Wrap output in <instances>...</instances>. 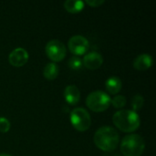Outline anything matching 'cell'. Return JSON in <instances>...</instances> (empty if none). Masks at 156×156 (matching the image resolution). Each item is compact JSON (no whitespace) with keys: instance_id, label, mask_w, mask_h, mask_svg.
I'll return each mask as SVG.
<instances>
[{"instance_id":"1","label":"cell","mask_w":156,"mask_h":156,"mask_svg":"<svg viewBox=\"0 0 156 156\" xmlns=\"http://www.w3.org/2000/svg\"><path fill=\"white\" fill-rule=\"evenodd\" d=\"M93 140L95 145L101 151L112 152L119 145L120 135L114 128L103 126L96 131Z\"/></svg>"},{"instance_id":"2","label":"cell","mask_w":156,"mask_h":156,"mask_svg":"<svg viewBox=\"0 0 156 156\" xmlns=\"http://www.w3.org/2000/svg\"><path fill=\"white\" fill-rule=\"evenodd\" d=\"M112 122L120 131L133 133L139 128L141 119L138 113L132 110H121L113 114Z\"/></svg>"},{"instance_id":"3","label":"cell","mask_w":156,"mask_h":156,"mask_svg":"<svg viewBox=\"0 0 156 156\" xmlns=\"http://www.w3.org/2000/svg\"><path fill=\"white\" fill-rule=\"evenodd\" d=\"M145 149L144 138L135 133L126 135L121 143V152L124 156H141Z\"/></svg>"},{"instance_id":"4","label":"cell","mask_w":156,"mask_h":156,"mask_svg":"<svg viewBox=\"0 0 156 156\" xmlns=\"http://www.w3.org/2000/svg\"><path fill=\"white\" fill-rule=\"evenodd\" d=\"M111 97L102 90H95L90 92L86 99V105L88 108L95 112H101L106 111L111 105Z\"/></svg>"},{"instance_id":"5","label":"cell","mask_w":156,"mask_h":156,"mask_svg":"<svg viewBox=\"0 0 156 156\" xmlns=\"http://www.w3.org/2000/svg\"><path fill=\"white\" fill-rule=\"evenodd\" d=\"M70 122L79 132L87 131L91 124L90 115L84 108H76L70 112Z\"/></svg>"},{"instance_id":"6","label":"cell","mask_w":156,"mask_h":156,"mask_svg":"<svg viewBox=\"0 0 156 156\" xmlns=\"http://www.w3.org/2000/svg\"><path fill=\"white\" fill-rule=\"evenodd\" d=\"M45 50L47 56L54 63L63 60L67 54V48L65 45L58 39H52L48 41L46 45Z\"/></svg>"},{"instance_id":"7","label":"cell","mask_w":156,"mask_h":156,"mask_svg":"<svg viewBox=\"0 0 156 156\" xmlns=\"http://www.w3.org/2000/svg\"><path fill=\"white\" fill-rule=\"evenodd\" d=\"M68 46L69 51L78 57L87 53V51L90 48V42L85 37L76 35L69 39Z\"/></svg>"},{"instance_id":"8","label":"cell","mask_w":156,"mask_h":156,"mask_svg":"<svg viewBox=\"0 0 156 156\" xmlns=\"http://www.w3.org/2000/svg\"><path fill=\"white\" fill-rule=\"evenodd\" d=\"M28 58V53L25 48H16L10 52L8 56V61L12 66L19 68L24 66L27 62Z\"/></svg>"},{"instance_id":"9","label":"cell","mask_w":156,"mask_h":156,"mask_svg":"<svg viewBox=\"0 0 156 156\" xmlns=\"http://www.w3.org/2000/svg\"><path fill=\"white\" fill-rule=\"evenodd\" d=\"M102 63H103L102 56L96 51H91L87 53L82 59V64L89 69H97L102 65Z\"/></svg>"},{"instance_id":"10","label":"cell","mask_w":156,"mask_h":156,"mask_svg":"<svg viewBox=\"0 0 156 156\" xmlns=\"http://www.w3.org/2000/svg\"><path fill=\"white\" fill-rule=\"evenodd\" d=\"M64 98L66 101L70 105L78 104L80 100V92L77 88V86L75 85L67 86L64 90Z\"/></svg>"},{"instance_id":"11","label":"cell","mask_w":156,"mask_h":156,"mask_svg":"<svg viewBox=\"0 0 156 156\" xmlns=\"http://www.w3.org/2000/svg\"><path fill=\"white\" fill-rule=\"evenodd\" d=\"M153 65V57L149 54H142L133 60V67L138 70H146Z\"/></svg>"},{"instance_id":"12","label":"cell","mask_w":156,"mask_h":156,"mask_svg":"<svg viewBox=\"0 0 156 156\" xmlns=\"http://www.w3.org/2000/svg\"><path fill=\"white\" fill-rule=\"evenodd\" d=\"M122 80L118 77H111L105 81V88L111 94H117L122 90Z\"/></svg>"},{"instance_id":"13","label":"cell","mask_w":156,"mask_h":156,"mask_svg":"<svg viewBox=\"0 0 156 156\" xmlns=\"http://www.w3.org/2000/svg\"><path fill=\"white\" fill-rule=\"evenodd\" d=\"M58 72H59L58 66L54 62H50V63H48L45 66L44 70H43V75L47 80H53L58 77Z\"/></svg>"},{"instance_id":"14","label":"cell","mask_w":156,"mask_h":156,"mask_svg":"<svg viewBox=\"0 0 156 156\" xmlns=\"http://www.w3.org/2000/svg\"><path fill=\"white\" fill-rule=\"evenodd\" d=\"M64 7L68 12L76 14L84 8V2L80 0H67L64 3Z\"/></svg>"},{"instance_id":"15","label":"cell","mask_w":156,"mask_h":156,"mask_svg":"<svg viewBox=\"0 0 156 156\" xmlns=\"http://www.w3.org/2000/svg\"><path fill=\"white\" fill-rule=\"evenodd\" d=\"M144 99L142 95L140 94H136L133 97L132 99V108L133 112H137L139 110L142 109V107L144 106Z\"/></svg>"},{"instance_id":"16","label":"cell","mask_w":156,"mask_h":156,"mask_svg":"<svg viewBox=\"0 0 156 156\" xmlns=\"http://www.w3.org/2000/svg\"><path fill=\"white\" fill-rule=\"evenodd\" d=\"M68 64H69V67L70 69H74V70H78V69H81V67H82V65H83V64H82V59H81L80 57H77V56L71 57V58H69Z\"/></svg>"},{"instance_id":"17","label":"cell","mask_w":156,"mask_h":156,"mask_svg":"<svg viewBox=\"0 0 156 156\" xmlns=\"http://www.w3.org/2000/svg\"><path fill=\"white\" fill-rule=\"evenodd\" d=\"M111 104H112L117 109H121L126 105V98L122 95H116L112 100Z\"/></svg>"},{"instance_id":"18","label":"cell","mask_w":156,"mask_h":156,"mask_svg":"<svg viewBox=\"0 0 156 156\" xmlns=\"http://www.w3.org/2000/svg\"><path fill=\"white\" fill-rule=\"evenodd\" d=\"M10 127H11L10 122L5 117H0V132L5 133L9 131Z\"/></svg>"},{"instance_id":"19","label":"cell","mask_w":156,"mask_h":156,"mask_svg":"<svg viewBox=\"0 0 156 156\" xmlns=\"http://www.w3.org/2000/svg\"><path fill=\"white\" fill-rule=\"evenodd\" d=\"M84 3L88 4L89 5H90L92 7H99L100 5H101L104 3V1L103 0H87Z\"/></svg>"},{"instance_id":"20","label":"cell","mask_w":156,"mask_h":156,"mask_svg":"<svg viewBox=\"0 0 156 156\" xmlns=\"http://www.w3.org/2000/svg\"><path fill=\"white\" fill-rule=\"evenodd\" d=\"M0 156H12V155H10V154H5V153H3V154H0Z\"/></svg>"}]
</instances>
